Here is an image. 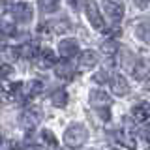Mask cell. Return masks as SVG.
Here are the masks:
<instances>
[{
    "label": "cell",
    "instance_id": "3",
    "mask_svg": "<svg viewBox=\"0 0 150 150\" xmlns=\"http://www.w3.org/2000/svg\"><path fill=\"white\" fill-rule=\"evenodd\" d=\"M84 8H86V15H88L90 25L96 28V30L105 32V23H103L101 13L98 11V4H96V2H86V4H84Z\"/></svg>",
    "mask_w": 150,
    "mask_h": 150
},
{
    "label": "cell",
    "instance_id": "4",
    "mask_svg": "<svg viewBox=\"0 0 150 150\" xmlns=\"http://www.w3.org/2000/svg\"><path fill=\"white\" fill-rule=\"evenodd\" d=\"M41 116H43L41 107L32 105V107H28V109H25V112H23V116H21V118H23L21 122H23V126H25V128H36V126L40 124Z\"/></svg>",
    "mask_w": 150,
    "mask_h": 150
},
{
    "label": "cell",
    "instance_id": "1",
    "mask_svg": "<svg viewBox=\"0 0 150 150\" xmlns=\"http://www.w3.org/2000/svg\"><path fill=\"white\" fill-rule=\"evenodd\" d=\"M88 141V131L83 124H71L64 131V144L69 148H79Z\"/></svg>",
    "mask_w": 150,
    "mask_h": 150
},
{
    "label": "cell",
    "instance_id": "17",
    "mask_svg": "<svg viewBox=\"0 0 150 150\" xmlns=\"http://www.w3.org/2000/svg\"><path fill=\"white\" fill-rule=\"evenodd\" d=\"M116 51H118V43L115 40H105L101 43V53L105 56H109V58H112L116 54Z\"/></svg>",
    "mask_w": 150,
    "mask_h": 150
},
{
    "label": "cell",
    "instance_id": "9",
    "mask_svg": "<svg viewBox=\"0 0 150 150\" xmlns=\"http://www.w3.org/2000/svg\"><path fill=\"white\" fill-rule=\"evenodd\" d=\"M11 9H13V17L17 19L19 23H28L32 19V11H30V6L26 2H15L11 4Z\"/></svg>",
    "mask_w": 150,
    "mask_h": 150
},
{
    "label": "cell",
    "instance_id": "12",
    "mask_svg": "<svg viewBox=\"0 0 150 150\" xmlns=\"http://www.w3.org/2000/svg\"><path fill=\"white\" fill-rule=\"evenodd\" d=\"M111 90L115 96H128L129 94V84L122 75H115L111 79Z\"/></svg>",
    "mask_w": 150,
    "mask_h": 150
},
{
    "label": "cell",
    "instance_id": "16",
    "mask_svg": "<svg viewBox=\"0 0 150 150\" xmlns=\"http://www.w3.org/2000/svg\"><path fill=\"white\" fill-rule=\"evenodd\" d=\"M51 101H53V105H56V107H64L66 103H68V92H66L64 88L54 90L51 94Z\"/></svg>",
    "mask_w": 150,
    "mask_h": 150
},
{
    "label": "cell",
    "instance_id": "18",
    "mask_svg": "<svg viewBox=\"0 0 150 150\" xmlns=\"http://www.w3.org/2000/svg\"><path fill=\"white\" fill-rule=\"evenodd\" d=\"M135 36L144 43H150V23H141L135 30Z\"/></svg>",
    "mask_w": 150,
    "mask_h": 150
},
{
    "label": "cell",
    "instance_id": "21",
    "mask_svg": "<svg viewBox=\"0 0 150 150\" xmlns=\"http://www.w3.org/2000/svg\"><path fill=\"white\" fill-rule=\"evenodd\" d=\"M41 137H43L45 144H49L51 148H56V146H58V141H56V137H54V133H53V131L43 129V131H41Z\"/></svg>",
    "mask_w": 150,
    "mask_h": 150
},
{
    "label": "cell",
    "instance_id": "15",
    "mask_svg": "<svg viewBox=\"0 0 150 150\" xmlns=\"http://www.w3.org/2000/svg\"><path fill=\"white\" fill-rule=\"evenodd\" d=\"M17 54L23 56V58H38V54H40V45L38 43H23L17 49Z\"/></svg>",
    "mask_w": 150,
    "mask_h": 150
},
{
    "label": "cell",
    "instance_id": "5",
    "mask_svg": "<svg viewBox=\"0 0 150 150\" xmlns=\"http://www.w3.org/2000/svg\"><path fill=\"white\" fill-rule=\"evenodd\" d=\"M58 53H60V56H62L64 60H69V58H73V56L81 54V53H79V41L73 40V38H69V40H62L58 43Z\"/></svg>",
    "mask_w": 150,
    "mask_h": 150
},
{
    "label": "cell",
    "instance_id": "29",
    "mask_svg": "<svg viewBox=\"0 0 150 150\" xmlns=\"http://www.w3.org/2000/svg\"><path fill=\"white\" fill-rule=\"evenodd\" d=\"M2 141H4V139H2V135H0V144H2Z\"/></svg>",
    "mask_w": 150,
    "mask_h": 150
},
{
    "label": "cell",
    "instance_id": "27",
    "mask_svg": "<svg viewBox=\"0 0 150 150\" xmlns=\"http://www.w3.org/2000/svg\"><path fill=\"white\" fill-rule=\"evenodd\" d=\"M144 84H146V90H150V79H148V81L144 83Z\"/></svg>",
    "mask_w": 150,
    "mask_h": 150
},
{
    "label": "cell",
    "instance_id": "22",
    "mask_svg": "<svg viewBox=\"0 0 150 150\" xmlns=\"http://www.w3.org/2000/svg\"><path fill=\"white\" fill-rule=\"evenodd\" d=\"M11 73H13V68H11V66L0 62V77H9Z\"/></svg>",
    "mask_w": 150,
    "mask_h": 150
},
{
    "label": "cell",
    "instance_id": "6",
    "mask_svg": "<svg viewBox=\"0 0 150 150\" xmlns=\"http://www.w3.org/2000/svg\"><path fill=\"white\" fill-rule=\"evenodd\" d=\"M131 73H133V77L137 79V81L146 83L150 79V56H146V58H139L137 62H135L133 69H131Z\"/></svg>",
    "mask_w": 150,
    "mask_h": 150
},
{
    "label": "cell",
    "instance_id": "8",
    "mask_svg": "<svg viewBox=\"0 0 150 150\" xmlns=\"http://www.w3.org/2000/svg\"><path fill=\"white\" fill-rule=\"evenodd\" d=\"M36 64H38V68H41V69H49V68H54V66L58 64V58H56L54 51L43 49V51H40V54H38Z\"/></svg>",
    "mask_w": 150,
    "mask_h": 150
},
{
    "label": "cell",
    "instance_id": "2",
    "mask_svg": "<svg viewBox=\"0 0 150 150\" xmlns=\"http://www.w3.org/2000/svg\"><path fill=\"white\" fill-rule=\"evenodd\" d=\"M98 53L92 49H86L83 51L81 54H79L77 58V68L79 71H90V69H94V66H98Z\"/></svg>",
    "mask_w": 150,
    "mask_h": 150
},
{
    "label": "cell",
    "instance_id": "20",
    "mask_svg": "<svg viewBox=\"0 0 150 150\" xmlns=\"http://www.w3.org/2000/svg\"><path fill=\"white\" fill-rule=\"evenodd\" d=\"M58 8H60V4L54 2V0H51V2H47V0H41V2H40V9H41L43 13H53V11H56Z\"/></svg>",
    "mask_w": 150,
    "mask_h": 150
},
{
    "label": "cell",
    "instance_id": "10",
    "mask_svg": "<svg viewBox=\"0 0 150 150\" xmlns=\"http://www.w3.org/2000/svg\"><path fill=\"white\" fill-rule=\"evenodd\" d=\"M101 6L105 8L107 15H109V19L112 23H118L124 17V4L122 2H103Z\"/></svg>",
    "mask_w": 150,
    "mask_h": 150
},
{
    "label": "cell",
    "instance_id": "7",
    "mask_svg": "<svg viewBox=\"0 0 150 150\" xmlns=\"http://www.w3.org/2000/svg\"><path fill=\"white\" fill-rule=\"evenodd\" d=\"M90 103L92 107H96L98 111H103V109H109L112 100L109 98V94L103 92V90H92L90 92Z\"/></svg>",
    "mask_w": 150,
    "mask_h": 150
},
{
    "label": "cell",
    "instance_id": "19",
    "mask_svg": "<svg viewBox=\"0 0 150 150\" xmlns=\"http://www.w3.org/2000/svg\"><path fill=\"white\" fill-rule=\"evenodd\" d=\"M73 69H71V66H69V62L66 60V62L62 64H58L56 66V69H54V73H56V77H60V79H71V73Z\"/></svg>",
    "mask_w": 150,
    "mask_h": 150
},
{
    "label": "cell",
    "instance_id": "13",
    "mask_svg": "<svg viewBox=\"0 0 150 150\" xmlns=\"http://www.w3.org/2000/svg\"><path fill=\"white\" fill-rule=\"evenodd\" d=\"M41 92H43V83L36 79V81H30V83L23 84V94L21 96L25 98V100H32V98L40 96Z\"/></svg>",
    "mask_w": 150,
    "mask_h": 150
},
{
    "label": "cell",
    "instance_id": "11",
    "mask_svg": "<svg viewBox=\"0 0 150 150\" xmlns=\"http://www.w3.org/2000/svg\"><path fill=\"white\" fill-rule=\"evenodd\" d=\"M131 118L135 122H146L150 118V103L141 101L137 105H133V109H131Z\"/></svg>",
    "mask_w": 150,
    "mask_h": 150
},
{
    "label": "cell",
    "instance_id": "30",
    "mask_svg": "<svg viewBox=\"0 0 150 150\" xmlns=\"http://www.w3.org/2000/svg\"><path fill=\"white\" fill-rule=\"evenodd\" d=\"M34 150H40V148H36V146H34Z\"/></svg>",
    "mask_w": 150,
    "mask_h": 150
},
{
    "label": "cell",
    "instance_id": "25",
    "mask_svg": "<svg viewBox=\"0 0 150 150\" xmlns=\"http://www.w3.org/2000/svg\"><path fill=\"white\" fill-rule=\"evenodd\" d=\"M141 135H143V137H144V139H146L148 143H150V124H146V126L143 128V131H141Z\"/></svg>",
    "mask_w": 150,
    "mask_h": 150
},
{
    "label": "cell",
    "instance_id": "24",
    "mask_svg": "<svg viewBox=\"0 0 150 150\" xmlns=\"http://www.w3.org/2000/svg\"><path fill=\"white\" fill-rule=\"evenodd\" d=\"M56 32H60V34H62V32H68L69 30V23L68 21H60V23H56Z\"/></svg>",
    "mask_w": 150,
    "mask_h": 150
},
{
    "label": "cell",
    "instance_id": "14",
    "mask_svg": "<svg viewBox=\"0 0 150 150\" xmlns=\"http://www.w3.org/2000/svg\"><path fill=\"white\" fill-rule=\"evenodd\" d=\"M115 137H116V141L122 144L124 148H128V150H135L137 148V143H135V137L131 133H128L126 129H118L115 133Z\"/></svg>",
    "mask_w": 150,
    "mask_h": 150
},
{
    "label": "cell",
    "instance_id": "23",
    "mask_svg": "<svg viewBox=\"0 0 150 150\" xmlns=\"http://www.w3.org/2000/svg\"><path fill=\"white\" fill-rule=\"evenodd\" d=\"M109 79H111V73H107V71H98L94 75V81L96 83H105V81H109Z\"/></svg>",
    "mask_w": 150,
    "mask_h": 150
},
{
    "label": "cell",
    "instance_id": "28",
    "mask_svg": "<svg viewBox=\"0 0 150 150\" xmlns=\"http://www.w3.org/2000/svg\"><path fill=\"white\" fill-rule=\"evenodd\" d=\"M105 150H120V148H115V146H107Z\"/></svg>",
    "mask_w": 150,
    "mask_h": 150
},
{
    "label": "cell",
    "instance_id": "26",
    "mask_svg": "<svg viewBox=\"0 0 150 150\" xmlns=\"http://www.w3.org/2000/svg\"><path fill=\"white\" fill-rule=\"evenodd\" d=\"M148 2H135V8H146Z\"/></svg>",
    "mask_w": 150,
    "mask_h": 150
}]
</instances>
